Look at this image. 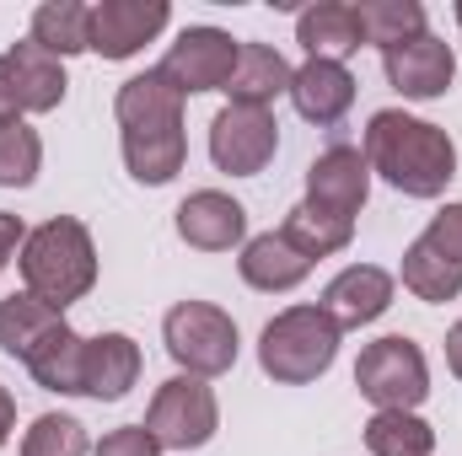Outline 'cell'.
Segmentation results:
<instances>
[{
  "instance_id": "6da1fadb",
  "label": "cell",
  "mask_w": 462,
  "mask_h": 456,
  "mask_svg": "<svg viewBox=\"0 0 462 456\" xmlns=\"http://www.w3.org/2000/svg\"><path fill=\"white\" fill-rule=\"evenodd\" d=\"M118 129H124V167L134 183H172L183 172V156H189V140H183V92L162 76V70H145V76H129L114 97Z\"/></svg>"
},
{
  "instance_id": "7a4b0ae2",
  "label": "cell",
  "mask_w": 462,
  "mask_h": 456,
  "mask_svg": "<svg viewBox=\"0 0 462 456\" xmlns=\"http://www.w3.org/2000/svg\"><path fill=\"white\" fill-rule=\"evenodd\" d=\"M365 161H371V172H382L409 199H436L457 178L452 134L425 123V118L398 114V108L371 114V123H365Z\"/></svg>"
},
{
  "instance_id": "3957f363",
  "label": "cell",
  "mask_w": 462,
  "mask_h": 456,
  "mask_svg": "<svg viewBox=\"0 0 462 456\" xmlns=\"http://www.w3.org/2000/svg\"><path fill=\"white\" fill-rule=\"evenodd\" d=\"M22 279L38 301L49 306H70L81 301L92 285H97V247H92V231L70 215H54L38 231H27L22 242Z\"/></svg>"
},
{
  "instance_id": "277c9868",
  "label": "cell",
  "mask_w": 462,
  "mask_h": 456,
  "mask_svg": "<svg viewBox=\"0 0 462 456\" xmlns=\"http://www.w3.org/2000/svg\"><path fill=\"white\" fill-rule=\"evenodd\" d=\"M339 354V328L323 306H285L263 339H258V365L263 376L285 381V387H307L318 381Z\"/></svg>"
},
{
  "instance_id": "5b68a950",
  "label": "cell",
  "mask_w": 462,
  "mask_h": 456,
  "mask_svg": "<svg viewBox=\"0 0 462 456\" xmlns=\"http://www.w3.org/2000/svg\"><path fill=\"white\" fill-rule=\"evenodd\" d=\"M355 387H360V397L376 403V414H414L430 397V365H425L420 343L393 333V339H376L360 349Z\"/></svg>"
},
{
  "instance_id": "8992f818",
  "label": "cell",
  "mask_w": 462,
  "mask_h": 456,
  "mask_svg": "<svg viewBox=\"0 0 462 456\" xmlns=\"http://www.w3.org/2000/svg\"><path fill=\"white\" fill-rule=\"evenodd\" d=\"M162 339H167V354L199 381L236 365V323L210 301H178L162 317Z\"/></svg>"
},
{
  "instance_id": "52a82bcc",
  "label": "cell",
  "mask_w": 462,
  "mask_h": 456,
  "mask_svg": "<svg viewBox=\"0 0 462 456\" xmlns=\"http://www.w3.org/2000/svg\"><path fill=\"white\" fill-rule=\"evenodd\" d=\"M221 424V408H216V392L199 381V376H172L156 387L151 397V414H145V430L156 435L162 451H199Z\"/></svg>"
},
{
  "instance_id": "ba28073f",
  "label": "cell",
  "mask_w": 462,
  "mask_h": 456,
  "mask_svg": "<svg viewBox=\"0 0 462 456\" xmlns=\"http://www.w3.org/2000/svg\"><path fill=\"white\" fill-rule=\"evenodd\" d=\"M403 285L420 301H457L462 290V205H447L403 252Z\"/></svg>"
},
{
  "instance_id": "9c48e42d",
  "label": "cell",
  "mask_w": 462,
  "mask_h": 456,
  "mask_svg": "<svg viewBox=\"0 0 462 456\" xmlns=\"http://www.w3.org/2000/svg\"><path fill=\"white\" fill-rule=\"evenodd\" d=\"M236 38L221 27H183L178 43L167 49V59L156 65L183 97H199V92H226L231 70H236Z\"/></svg>"
},
{
  "instance_id": "30bf717a",
  "label": "cell",
  "mask_w": 462,
  "mask_h": 456,
  "mask_svg": "<svg viewBox=\"0 0 462 456\" xmlns=\"http://www.w3.org/2000/svg\"><path fill=\"white\" fill-rule=\"evenodd\" d=\"M280 145V123L269 108H242V103H226L221 114L210 118V161L231 172V178H253L269 167Z\"/></svg>"
},
{
  "instance_id": "8fae6325",
  "label": "cell",
  "mask_w": 462,
  "mask_h": 456,
  "mask_svg": "<svg viewBox=\"0 0 462 456\" xmlns=\"http://www.w3.org/2000/svg\"><path fill=\"white\" fill-rule=\"evenodd\" d=\"M382 70H387V87H393V92H403V97H414V103H430V97H441V92L452 87L457 54H452V43L420 32V38L387 49V54H382Z\"/></svg>"
},
{
  "instance_id": "7c38bea8",
  "label": "cell",
  "mask_w": 462,
  "mask_h": 456,
  "mask_svg": "<svg viewBox=\"0 0 462 456\" xmlns=\"http://www.w3.org/2000/svg\"><path fill=\"white\" fill-rule=\"evenodd\" d=\"M365 194H371V161H365L355 145L323 150V156L312 161V172H307V205H312V210H328V215H339V221H355V215H360Z\"/></svg>"
},
{
  "instance_id": "4fadbf2b",
  "label": "cell",
  "mask_w": 462,
  "mask_h": 456,
  "mask_svg": "<svg viewBox=\"0 0 462 456\" xmlns=\"http://www.w3.org/2000/svg\"><path fill=\"white\" fill-rule=\"evenodd\" d=\"M167 0H103L92 5V54L129 59L167 27Z\"/></svg>"
},
{
  "instance_id": "5bb4252c",
  "label": "cell",
  "mask_w": 462,
  "mask_h": 456,
  "mask_svg": "<svg viewBox=\"0 0 462 456\" xmlns=\"http://www.w3.org/2000/svg\"><path fill=\"white\" fill-rule=\"evenodd\" d=\"M387 306H393V274L376 269V263H355V269H345V274L323 290V312L334 317L339 333L376 323Z\"/></svg>"
},
{
  "instance_id": "9a60e30c",
  "label": "cell",
  "mask_w": 462,
  "mask_h": 456,
  "mask_svg": "<svg viewBox=\"0 0 462 456\" xmlns=\"http://www.w3.org/2000/svg\"><path fill=\"white\" fill-rule=\"evenodd\" d=\"M247 231V210L231 199V194H216V188H199L178 205V236L199 252H226L242 242Z\"/></svg>"
},
{
  "instance_id": "2e32d148",
  "label": "cell",
  "mask_w": 462,
  "mask_h": 456,
  "mask_svg": "<svg viewBox=\"0 0 462 456\" xmlns=\"http://www.w3.org/2000/svg\"><path fill=\"white\" fill-rule=\"evenodd\" d=\"M291 103L307 123H339L355 108V76L334 59H307L291 76Z\"/></svg>"
},
{
  "instance_id": "e0dca14e",
  "label": "cell",
  "mask_w": 462,
  "mask_h": 456,
  "mask_svg": "<svg viewBox=\"0 0 462 456\" xmlns=\"http://www.w3.org/2000/svg\"><path fill=\"white\" fill-rule=\"evenodd\" d=\"M54 333H65V312H60V306L38 301L32 290H22V296H5V301H0V349H5L11 360L32 365V360H38V349L54 339Z\"/></svg>"
},
{
  "instance_id": "ac0fdd59",
  "label": "cell",
  "mask_w": 462,
  "mask_h": 456,
  "mask_svg": "<svg viewBox=\"0 0 462 456\" xmlns=\"http://www.w3.org/2000/svg\"><path fill=\"white\" fill-rule=\"evenodd\" d=\"M134 381H140V349H134V339H124V333L87 339V354H81V392L87 397L118 403Z\"/></svg>"
},
{
  "instance_id": "d6986e66",
  "label": "cell",
  "mask_w": 462,
  "mask_h": 456,
  "mask_svg": "<svg viewBox=\"0 0 462 456\" xmlns=\"http://www.w3.org/2000/svg\"><path fill=\"white\" fill-rule=\"evenodd\" d=\"M236 269H242V279H247L253 290H296V285L312 274V258H307L301 247H291L280 231H263V236H253V242L242 247Z\"/></svg>"
},
{
  "instance_id": "ffe728a7",
  "label": "cell",
  "mask_w": 462,
  "mask_h": 456,
  "mask_svg": "<svg viewBox=\"0 0 462 456\" xmlns=\"http://www.w3.org/2000/svg\"><path fill=\"white\" fill-rule=\"evenodd\" d=\"M296 43L307 49V59H334V65H345L349 54L365 43V38H360V22H355V5H345V0H318L312 11H301Z\"/></svg>"
},
{
  "instance_id": "44dd1931",
  "label": "cell",
  "mask_w": 462,
  "mask_h": 456,
  "mask_svg": "<svg viewBox=\"0 0 462 456\" xmlns=\"http://www.w3.org/2000/svg\"><path fill=\"white\" fill-rule=\"evenodd\" d=\"M291 65L280 59V49H269V43H242L236 49V70H231L226 81V97L231 103H242V108H269L280 92H291Z\"/></svg>"
},
{
  "instance_id": "7402d4cb",
  "label": "cell",
  "mask_w": 462,
  "mask_h": 456,
  "mask_svg": "<svg viewBox=\"0 0 462 456\" xmlns=\"http://www.w3.org/2000/svg\"><path fill=\"white\" fill-rule=\"evenodd\" d=\"M32 43L54 59H70L81 49H92V5L81 0H49L32 11Z\"/></svg>"
},
{
  "instance_id": "603a6c76",
  "label": "cell",
  "mask_w": 462,
  "mask_h": 456,
  "mask_svg": "<svg viewBox=\"0 0 462 456\" xmlns=\"http://www.w3.org/2000/svg\"><path fill=\"white\" fill-rule=\"evenodd\" d=\"M355 22H360V38L387 54V49H398V43L425 32V5L420 0H360Z\"/></svg>"
},
{
  "instance_id": "cb8c5ba5",
  "label": "cell",
  "mask_w": 462,
  "mask_h": 456,
  "mask_svg": "<svg viewBox=\"0 0 462 456\" xmlns=\"http://www.w3.org/2000/svg\"><path fill=\"white\" fill-rule=\"evenodd\" d=\"M11 65H16V81H22V97H27V114H49L65 103V65L54 54H43L32 38L27 43H11Z\"/></svg>"
},
{
  "instance_id": "d4e9b609",
  "label": "cell",
  "mask_w": 462,
  "mask_h": 456,
  "mask_svg": "<svg viewBox=\"0 0 462 456\" xmlns=\"http://www.w3.org/2000/svg\"><path fill=\"white\" fill-rule=\"evenodd\" d=\"M280 236H285L291 247H301V252L318 263V258H328V252H345L349 236H355V221H339V215L312 210V205H296V210L285 215Z\"/></svg>"
},
{
  "instance_id": "484cf974",
  "label": "cell",
  "mask_w": 462,
  "mask_h": 456,
  "mask_svg": "<svg viewBox=\"0 0 462 456\" xmlns=\"http://www.w3.org/2000/svg\"><path fill=\"white\" fill-rule=\"evenodd\" d=\"M365 446H371V456H430L436 430L414 414H376L365 424Z\"/></svg>"
},
{
  "instance_id": "4316f807",
  "label": "cell",
  "mask_w": 462,
  "mask_h": 456,
  "mask_svg": "<svg viewBox=\"0 0 462 456\" xmlns=\"http://www.w3.org/2000/svg\"><path fill=\"white\" fill-rule=\"evenodd\" d=\"M81 354H87V339L65 328V333H54L38 349V360L27 370H32V381L43 392H81Z\"/></svg>"
},
{
  "instance_id": "83f0119b",
  "label": "cell",
  "mask_w": 462,
  "mask_h": 456,
  "mask_svg": "<svg viewBox=\"0 0 462 456\" xmlns=\"http://www.w3.org/2000/svg\"><path fill=\"white\" fill-rule=\"evenodd\" d=\"M38 161H43L38 129H27L22 118H5L0 123V188H27L38 178Z\"/></svg>"
},
{
  "instance_id": "f1b7e54d",
  "label": "cell",
  "mask_w": 462,
  "mask_h": 456,
  "mask_svg": "<svg viewBox=\"0 0 462 456\" xmlns=\"http://www.w3.org/2000/svg\"><path fill=\"white\" fill-rule=\"evenodd\" d=\"M22 456H87V424L70 414H43L22 435Z\"/></svg>"
},
{
  "instance_id": "f546056e",
  "label": "cell",
  "mask_w": 462,
  "mask_h": 456,
  "mask_svg": "<svg viewBox=\"0 0 462 456\" xmlns=\"http://www.w3.org/2000/svg\"><path fill=\"white\" fill-rule=\"evenodd\" d=\"M97 456H162V446H156V435L145 424H124L114 435H103Z\"/></svg>"
},
{
  "instance_id": "4dcf8cb0",
  "label": "cell",
  "mask_w": 462,
  "mask_h": 456,
  "mask_svg": "<svg viewBox=\"0 0 462 456\" xmlns=\"http://www.w3.org/2000/svg\"><path fill=\"white\" fill-rule=\"evenodd\" d=\"M22 114H27V97H22L16 65H11V54H0V123L5 118H22Z\"/></svg>"
},
{
  "instance_id": "1f68e13d",
  "label": "cell",
  "mask_w": 462,
  "mask_h": 456,
  "mask_svg": "<svg viewBox=\"0 0 462 456\" xmlns=\"http://www.w3.org/2000/svg\"><path fill=\"white\" fill-rule=\"evenodd\" d=\"M22 242H27V226H22V215H5V210H0V269L16 258V247H22Z\"/></svg>"
},
{
  "instance_id": "d6a6232c",
  "label": "cell",
  "mask_w": 462,
  "mask_h": 456,
  "mask_svg": "<svg viewBox=\"0 0 462 456\" xmlns=\"http://www.w3.org/2000/svg\"><path fill=\"white\" fill-rule=\"evenodd\" d=\"M11 424H16V403H11V392L0 387V446L11 441Z\"/></svg>"
},
{
  "instance_id": "836d02e7",
  "label": "cell",
  "mask_w": 462,
  "mask_h": 456,
  "mask_svg": "<svg viewBox=\"0 0 462 456\" xmlns=\"http://www.w3.org/2000/svg\"><path fill=\"white\" fill-rule=\"evenodd\" d=\"M447 365H452V376L462 381V323L447 333Z\"/></svg>"
},
{
  "instance_id": "e575fe53",
  "label": "cell",
  "mask_w": 462,
  "mask_h": 456,
  "mask_svg": "<svg viewBox=\"0 0 462 456\" xmlns=\"http://www.w3.org/2000/svg\"><path fill=\"white\" fill-rule=\"evenodd\" d=\"M457 22H462V0H457Z\"/></svg>"
}]
</instances>
